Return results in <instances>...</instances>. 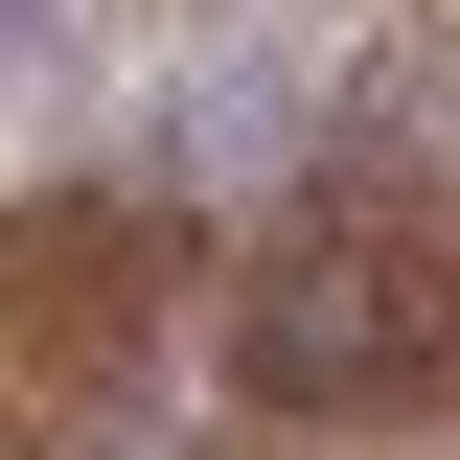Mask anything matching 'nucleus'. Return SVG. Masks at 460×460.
Returning a JSON list of instances; mask_svg holds the SVG:
<instances>
[{"mask_svg": "<svg viewBox=\"0 0 460 460\" xmlns=\"http://www.w3.org/2000/svg\"><path fill=\"white\" fill-rule=\"evenodd\" d=\"M230 392L277 438H438L460 414V47H392L323 162L230 253Z\"/></svg>", "mask_w": 460, "mask_h": 460, "instance_id": "1", "label": "nucleus"}, {"mask_svg": "<svg viewBox=\"0 0 460 460\" xmlns=\"http://www.w3.org/2000/svg\"><path fill=\"white\" fill-rule=\"evenodd\" d=\"M184 299H208V184L138 162L0 184V460H115L138 392L184 368Z\"/></svg>", "mask_w": 460, "mask_h": 460, "instance_id": "2", "label": "nucleus"}]
</instances>
